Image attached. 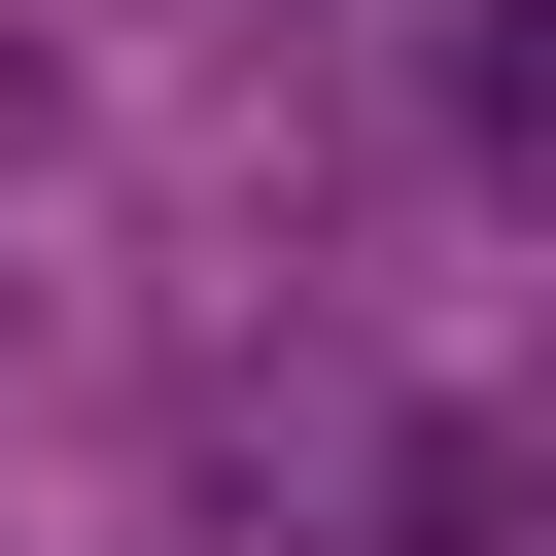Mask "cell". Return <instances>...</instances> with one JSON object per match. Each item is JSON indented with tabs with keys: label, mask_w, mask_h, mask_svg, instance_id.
<instances>
[{
	"label": "cell",
	"mask_w": 556,
	"mask_h": 556,
	"mask_svg": "<svg viewBox=\"0 0 556 556\" xmlns=\"http://www.w3.org/2000/svg\"><path fill=\"white\" fill-rule=\"evenodd\" d=\"M452 139H486V174L556 208V0H486V35H452Z\"/></svg>",
	"instance_id": "6da1fadb"
}]
</instances>
